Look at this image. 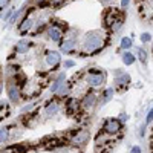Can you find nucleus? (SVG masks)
Segmentation results:
<instances>
[{
	"instance_id": "nucleus-1",
	"label": "nucleus",
	"mask_w": 153,
	"mask_h": 153,
	"mask_svg": "<svg viewBox=\"0 0 153 153\" xmlns=\"http://www.w3.org/2000/svg\"><path fill=\"white\" fill-rule=\"evenodd\" d=\"M104 45V38L101 32H89L86 35V40H84V52L86 54H92L95 51L101 49Z\"/></svg>"
},
{
	"instance_id": "nucleus-2",
	"label": "nucleus",
	"mask_w": 153,
	"mask_h": 153,
	"mask_svg": "<svg viewBox=\"0 0 153 153\" xmlns=\"http://www.w3.org/2000/svg\"><path fill=\"white\" fill-rule=\"evenodd\" d=\"M87 84L92 87L104 84V75L100 72V69H91V72L87 75Z\"/></svg>"
},
{
	"instance_id": "nucleus-3",
	"label": "nucleus",
	"mask_w": 153,
	"mask_h": 153,
	"mask_svg": "<svg viewBox=\"0 0 153 153\" xmlns=\"http://www.w3.org/2000/svg\"><path fill=\"white\" fill-rule=\"evenodd\" d=\"M121 130V123L118 121V120H113V118H110V120H107L106 121V124H104V132L106 133H117V132H120Z\"/></svg>"
},
{
	"instance_id": "nucleus-4",
	"label": "nucleus",
	"mask_w": 153,
	"mask_h": 153,
	"mask_svg": "<svg viewBox=\"0 0 153 153\" xmlns=\"http://www.w3.org/2000/svg\"><path fill=\"white\" fill-rule=\"evenodd\" d=\"M48 37L52 42H60L63 37V29L60 26H57V25H52V26L48 28Z\"/></svg>"
},
{
	"instance_id": "nucleus-5",
	"label": "nucleus",
	"mask_w": 153,
	"mask_h": 153,
	"mask_svg": "<svg viewBox=\"0 0 153 153\" xmlns=\"http://www.w3.org/2000/svg\"><path fill=\"white\" fill-rule=\"evenodd\" d=\"M46 63L49 66H57L60 63V54L55 52V51H49L46 54Z\"/></svg>"
},
{
	"instance_id": "nucleus-6",
	"label": "nucleus",
	"mask_w": 153,
	"mask_h": 153,
	"mask_svg": "<svg viewBox=\"0 0 153 153\" xmlns=\"http://www.w3.org/2000/svg\"><path fill=\"white\" fill-rule=\"evenodd\" d=\"M32 25H34V22H32V19H31V17L23 19V20H22V23H20V26H19L20 34H22V35H25V34H26V32L32 28Z\"/></svg>"
},
{
	"instance_id": "nucleus-7",
	"label": "nucleus",
	"mask_w": 153,
	"mask_h": 153,
	"mask_svg": "<svg viewBox=\"0 0 153 153\" xmlns=\"http://www.w3.org/2000/svg\"><path fill=\"white\" fill-rule=\"evenodd\" d=\"M75 40L74 38H69V40H65L61 43V51L65 54H71V52H74V49H75Z\"/></svg>"
},
{
	"instance_id": "nucleus-8",
	"label": "nucleus",
	"mask_w": 153,
	"mask_h": 153,
	"mask_svg": "<svg viewBox=\"0 0 153 153\" xmlns=\"http://www.w3.org/2000/svg\"><path fill=\"white\" fill-rule=\"evenodd\" d=\"M29 48H31V45H29L28 40H20L16 45V52L17 54H25V52H28V51H29Z\"/></svg>"
},
{
	"instance_id": "nucleus-9",
	"label": "nucleus",
	"mask_w": 153,
	"mask_h": 153,
	"mask_svg": "<svg viewBox=\"0 0 153 153\" xmlns=\"http://www.w3.org/2000/svg\"><path fill=\"white\" fill-rule=\"evenodd\" d=\"M8 95H9V100H11V101H14V103H17V101L20 100L19 89H17L14 84H11V86L8 87Z\"/></svg>"
},
{
	"instance_id": "nucleus-10",
	"label": "nucleus",
	"mask_w": 153,
	"mask_h": 153,
	"mask_svg": "<svg viewBox=\"0 0 153 153\" xmlns=\"http://www.w3.org/2000/svg\"><path fill=\"white\" fill-rule=\"evenodd\" d=\"M117 81L115 83H118V86H123V84H129L130 83V76L127 75V74H123V72H120V71H117Z\"/></svg>"
},
{
	"instance_id": "nucleus-11",
	"label": "nucleus",
	"mask_w": 153,
	"mask_h": 153,
	"mask_svg": "<svg viewBox=\"0 0 153 153\" xmlns=\"http://www.w3.org/2000/svg\"><path fill=\"white\" fill-rule=\"evenodd\" d=\"M65 76H66V74H65V72H61V74L58 75V78L54 81V84L51 86V92H52V94H57V91L60 89V86L63 84V80H65Z\"/></svg>"
},
{
	"instance_id": "nucleus-12",
	"label": "nucleus",
	"mask_w": 153,
	"mask_h": 153,
	"mask_svg": "<svg viewBox=\"0 0 153 153\" xmlns=\"http://www.w3.org/2000/svg\"><path fill=\"white\" fill-rule=\"evenodd\" d=\"M87 138H89V133L87 132H84V130L83 132H76V136L74 138V143L75 144H83Z\"/></svg>"
},
{
	"instance_id": "nucleus-13",
	"label": "nucleus",
	"mask_w": 153,
	"mask_h": 153,
	"mask_svg": "<svg viewBox=\"0 0 153 153\" xmlns=\"http://www.w3.org/2000/svg\"><path fill=\"white\" fill-rule=\"evenodd\" d=\"M95 101H97V97L94 94L86 95V98H84V107H92L95 104Z\"/></svg>"
},
{
	"instance_id": "nucleus-14",
	"label": "nucleus",
	"mask_w": 153,
	"mask_h": 153,
	"mask_svg": "<svg viewBox=\"0 0 153 153\" xmlns=\"http://www.w3.org/2000/svg\"><path fill=\"white\" fill-rule=\"evenodd\" d=\"M75 110H78V101H76L75 98H71V100L68 101V112L72 113V112H75Z\"/></svg>"
},
{
	"instance_id": "nucleus-15",
	"label": "nucleus",
	"mask_w": 153,
	"mask_h": 153,
	"mask_svg": "<svg viewBox=\"0 0 153 153\" xmlns=\"http://www.w3.org/2000/svg\"><path fill=\"white\" fill-rule=\"evenodd\" d=\"M133 61H135V55H133V54L126 52V54L123 55V63H124V65L130 66V65H133Z\"/></svg>"
},
{
	"instance_id": "nucleus-16",
	"label": "nucleus",
	"mask_w": 153,
	"mask_h": 153,
	"mask_svg": "<svg viewBox=\"0 0 153 153\" xmlns=\"http://www.w3.org/2000/svg\"><path fill=\"white\" fill-rule=\"evenodd\" d=\"M57 112H58V104H57V103H49V104H48L46 113L49 115V117H51V115H55Z\"/></svg>"
},
{
	"instance_id": "nucleus-17",
	"label": "nucleus",
	"mask_w": 153,
	"mask_h": 153,
	"mask_svg": "<svg viewBox=\"0 0 153 153\" xmlns=\"http://www.w3.org/2000/svg\"><path fill=\"white\" fill-rule=\"evenodd\" d=\"M121 48L126 51V49H130L132 48V38L130 37H124L121 40Z\"/></svg>"
},
{
	"instance_id": "nucleus-18",
	"label": "nucleus",
	"mask_w": 153,
	"mask_h": 153,
	"mask_svg": "<svg viewBox=\"0 0 153 153\" xmlns=\"http://www.w3.org/2000/svg\"><path fill=\"white\" fill-rule=\"evenodd\" d=\"M138 58L141 60L143 63H146V61H147V52H146V51H144L143 48H139V49H138Z\"/></svg>"
},
{
	"instance_id": "nucleus-19",
	"label": "nucleus",
	"mask_w": 153,
	"mask_h": 153,
	"mask_svg": "<svg viewBox=\"0 0 153 153\" xmlns=\"http://www.w3.org/2000/svg\"><path fill=\"white\" fill-rule=\"evenodd\" d=\"M8 136H9L8 129H2V130H0V143H2V141H6Z\"/></svg>"
},
{
	"instance_id": "nucleus-20",
	"label": "nucleus",
	"mask_w": 153,
	"mask_h": 153,
	"mask_svg": "<svg viewBox=\"0 0 153 153\" xmlns=\"http://www.w3.org/2000/svg\"><path fill=\"white\" fill-rule=\"evenodd\" d=\"M150 40H152V35H150L149 32H146V34H143V35H141V42L147 43V42H150Z\"/></svg>"
},
{
	"instance_id": "nucleus-21",
	"label": "nucleus",
	"mask_w": 153,
	"mask_h": 153,
	"mask_svg": "<svg viewBox=\"0 0 153 153\" xmlns=\"http://www.w3.org/2000/svg\"><path fill=\"white\" fill-rule=\"evenodd\" d=\"M112 94H113V89H107L106 94H104V101H109L112 98Z\"/></svg>"
},
{
	"instance_id": "nucleus-22",
	"label": "nucleus",
	"mask_w": 153,
	"mask_h": 153,
	"mask_svg": "<svg viewBox=\"0 0 153 153\" xmlns=\"http://www.w3.org/2000/svg\"><path fill=\"white\" fill-rule=\"evenodd\" d=\"M75 65V63L72 61V60H68V61H65V68H72Z\"/></svg>"
},
{
	"instance_id": "nucleus-23",
	"label": "nucleus",
	"mask_w": 153,
	"mask_h": 153,
	"mask_svg": "<svg viewBox=\"0 0 153 153\" xmlns=\"http://www.w3.org/2000/svg\"><path fill=\"white\" fill-rule=\"evenodd\" d=\"M152 118H153V112H152V109H150V112H149V115H147V124L152 123Z\"/></svg>"
},
{
	"instance_id": "nucleus-24",
	"label": "nucleus",
	"mask_w": 153,
	"mask_h": 153,
	"mask_svg": "<svg viewBox=\"0 0 153 153\" xmlns=\"http://www.w3.org/2000/svg\"><path fill=\"white\" fill-rule=\"evenodd\" d=\"M8 2H9V0H0V9H3L8 5Z\"/></svg>"
},
{
	"instance_id": "nucleus-25",
	"label": "nucleus",
	"mask_w": 153,
	"mask_h": 153,
	"mask_svg": "<svg viewBox=\"0 0 153 153\" xmlns=\"http://www.w3.org/2000/svg\"><path fill=\"white\" fill-rule=\"evenodd\" d=\"M127 5H129V0H121V6L123 8H127Z\"/></svg>"
},
{
	"instance_id": "nucleus-26",
	"label": "nucleus",
	"mask_w": 153,
	"mask_h": 153,
	"mask_svg": "<svg viewBox=\"0 0 153 153\" xmlns=\"http://www.w3.org/2000/svg\"><path fill=\"white\" fill-rule=\"evenodd\" d=\"M132 153H141V149H139V147H133L132 149Z\"/></svg>"
},
{
	"instance_id": "nucleus-27",
	"label": "nucleus",
	"mask_w": 153,
	"mask_h": 153,
	"mask_svg": "<svg viewBox=\"0 0 153 153\" xmlns=\"http://www.w3.org/2000/svg\"><path fill=\"white\" fill-rule=\"evenodd\" d=\"M32 106H34V104H29V106H26V107L23 109V112H29V110L32 109Z\"/></svg>"
},
{
	"instance_id": "nucleus-28",
	"label": "nucleus",
	"mask_w": 153,
	"mask_h": 153,
	"mask_svg": "<svg viewBox=\"0 0 153 153\" xmlns=\"http://www.w3.org/2000/svg\"><path fill=\"white\" fill-rule=\"evenodd\" d=\"M11 14H12V9H8V12H6V16H5V20H6V19H8V17H9Z\"/></svg>"
},
{
	"instance_id": "nucleus-29",
	"label": "nucleus",
	"mask_w": 153,
	"mask_h": 153,
	"mask_svg": "<svg viewBox=\"0 0 153 153\" xmlns=\"http://www.w3.org/2000/svg\"><path fill=\"white\" fill-rule=\"evenodd\" d=\"M126 120H127V115L123 113V115H121V121H126Z\"/></svg>"
},
{
	"instance_id": "nucleus-30",
	"label": "nucleus",
	"mask_w": 153,
	"mask_h": 153,
	"mask_svg": "<svg viewBox=\"0 0 153 153\" xmlns=\"http://www.w3.org/2000/svg\"><path fill=\"white\" fill-rule=\"evenodd\" d=\"M2 89H3V86H2V83H0V94H2Z\"/></svg>"
}]
</instances>
